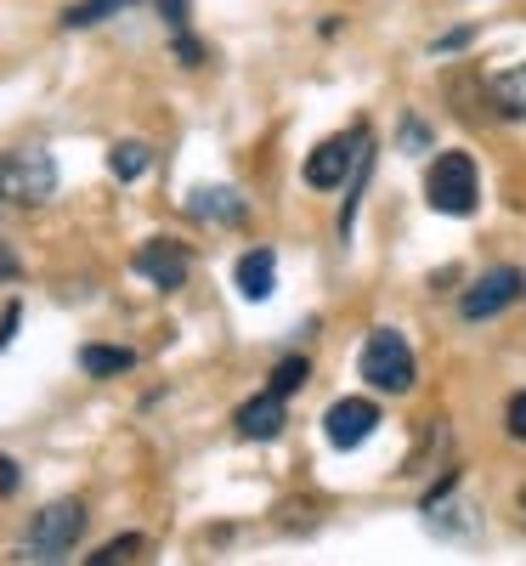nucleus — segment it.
I'll return each mask as SVG.
<instances>
[{
    "label": "nucleus",
    "mask_w": 526,
    "mask_h": 566,
    "mask_svg": "<svg viewBox=\"0 0 526 566\" xmlns=\"http://www.w3.org/2000/svg\"><path fill=\"white\" fill-rule=\"evenodd\" d=\"M357 374L374 386V391H386V397H408L413 380H419V363H413V346L402 328H374V335L362 340V357H357Z\"/></svg>",
    "instance_id": "obj_1"
},
{
    "label": "nucleus",
    "mask_w": 526,
    "mask_h": 566,
    "mask_svg": "<svg viewBox=\"0 0 526 566\" xmlns=\"http://www.w3.org/2000/svg\"><path fill=\"white\" fill-rule=\"evenodd\" d=\"M475 199H482V176H475V159L464 148H448L436 154V165H430L424 176V205L436 216H470Z\"/></svg>",
    "instance_id": "obj_2"
},
{
    "label": "nucleus",
    "mask_w": 526,
    "mask_h": 566,
    "mask_svg": "<svg viewBox=\"0 0 526 566\" xmlns=\"http://www.w3.org/2000/svg\"><path fill=\"white\" fill-rule=\"evenodd\" d=\"M0 193H7V205H29L40 210L45 199L57 193V159L45 148H18L0 159Z\"/></svg>",
    "instance_id": "obj_3"
},
{
    "label": "nucleus",
    "mask_w": 526,
    "mask_h": 566,
    "mask_svg": "<svg viewBox=\"0 0 526 566\" xmlns=\"http://www.w3.org/2000/svg\"><path fill=\"white\" fill-rule=\"evenodd\" d=\"M85 538V504L80 499H57L34 515V527L23 538V560H63L74 544Z\"/></svg>",
    "instance_id": "obj_4"
},
{
    "label": "nucleus",
    "mask_w": 526,
    "mask_h": 566,
    "mask_svg": "<svg viewBox=\"0 0 526 566\" xmlns=\"http://www.w3.org/2000/svg\"><path fill=\"white\" fill-rule=\"evenodd\" d=\"M520 283H526V272H515V266H493V272H482V277H475L470 290L459 295V317H464V323L498 317L504 306L520 301Z\"/></svg>",
    "instance_id": "obj_5"
},
{
    "label": "nucleus",
    "mask_w": 526,
    "mask_h": 566,
    "mask_svg": "<svg viewBox=\"0 0 526 566\" xmlns=\"http://www.w3.org/2000/svg\"><path fill=\"white\" fill-rule=\"evenodd\" d=\"M362 142H368V125H357L351 136L317 142L312 159H306V187H317V193H328V187H346V176H351V165H357V154H362Z\"/></svg>",
    "instance_id": "obj_6"
},
{
    "label": "nucleus",
    "mask_w": 526,
    "mask_h": 566,
    "mask_svg": "<svg viewBox=\"0 0 526 566\" xmlns=\"http://www.w3.org/2000/svg\"><path fill=\"white\" fill-rule=\"evenodd\" d=\"M374 431H379V408H374L368 397H346V402H334V408L323 413L328 448H362Z\"/></svg>",
    "instance_id": "obj_7"
},
{
    "label": "nucleus",
    "mask_w": 526,
    "mask_h": 566,
    "mask_svg": "<svg viewBox=\"0 0 526 566\" xmlns=\"http://www.w3.org/2000/svg\"><path fill=\"white\" fill-rule=\"evenodd\" d=\"M130 266H136V277H148L154 290H165V295L187 283V250L176 239H148L130 255Z\"/></svg>",
    "instance_id": "obj_8"
},
{
    "label": "nucleus",
    "mask_w": 526,
    "mask_h": 566,
    "mask_svg": "<svg viewBox=\"0 0 526 566\" xmlns=\"http://www.w3.org/2000/svg\"><path fill=\"white\" fill-rule=\"evenodd\" d=\"M283 419H290V397H277V391H261V397H250L244 408L232 413L238 437H250V442H272V437H283Z\"/></svg>",
    "instance_id": "obj_9"
},
{
    "label": "nucleus",
    "mask_w": 526,
    "mask_h": 566,
    "mask_svg": "<svg viewBox=\"0 0 526 566\" xmlns=\"http://www.w3.org/2000/svg\"><path fill=\"white\" fill-rule=\"evenodd\" d=\"M232 283H238V295L244 301H272L277 290V255L272 250H244L232 266Z\"/></svg>",
    "instance_id": "obj_10"
},
{
    "label": "nucleus",
    "mask_w": 526,
    "mask_h": 566,
    "mask_svg": "<svg viewBox=\"0 0 526 566\" xmlns=\"http://www.w3.org/2000/svg\"><path fill=\"white\" fill-rule=\"evenodd\" d=\"M187 216H199V221H221V227H238L250 216L244 193H232V187H199L193 199H187Z\"/></svg>",
    "instance_id": "obj_11"
},
{
    "label": "nucleus",
    "mask_w": 526,
    "mask_h": 566,
    "mask_svg": "<svg viewBox=\"0 0 526 566\" xmlns=\"http://www.w3.org/2000/svg\"><path fill=\"white\" fill-rule=\"evenodd\" d=\"M487 97L504 119H526V63L520 69H504L493 85H487Z\"/></svg>",
    "instance_id": "obj_12"
},
{
    "label": "nucleus",
    "mask_w": 526,
    "mask_h": 566,
    "mask_svg": "<svg viewBox=\"0 0 526 566\" xmlns=\"http://www.w3.org/2000/svg\"><path fill=\"white\" fill-rule=\"evenodd\" d=\"M80 368L97 374V380H108V374L136 368V352H130V346H85V352H80Z\"/></svg>",
    "instance_id": "obj_13"
},
{
    "label": "nucleus",
    "mask_w": 526,
    "mask_h": 566,
    "mask_svg": "<svg viewBox=\"0 0 526 566\" xmlns=\"http://www.w3.org/2000/svg\"><path fill=\"white\" fill-rule=\"evenodd\" d=\"M148 165H154V154L141 148V142H119V148L108 154V170H114L119 181H136V176L148 170Z\"/></svg>",
    "instance_id": "obj_14"
},
{
    "label": "nucleus",
    "mask_w": 526,
    "mask_h": 566,
    "mask_svg": "<svg viewBox=\"0 0 526 566\" xmlns=\"http://www.w3.org/2000/svg\"><path fill=\"white\" fill-rule=\"evenodd\" d=\"M306 380H312V363H306V357H283V363L272 368V386H266V391H277V397H295Z\"/></svg>",
    "instance_id": "obj_15"
},
{
    "label": "nucleus",
    "mask_w": 526,
    "mask_h": 566,
    "mask_svg": "<svg viewBox=\"0 0 526 566\" xmlns=\"http://www.w3.org/2000/svg\"><path fill=\"white\" fill-rule=\"evenodd\" d=\"M125 7H136V0H80L63 23H69V29H91V23H103V18H114V12H125Z\"/></svg>",
    "instance_id": "obj_16"
},
{
    "label": "nucleus",
    "mask_w": 526,
    "mask_h": 566,
    "mask_svg": "<svg viewBox=\"0 0 526 566\" xmlns=\"http://www.w3.org/2000/svg\"><path fill=\"white\" fill-rule=\"evenodd\" d=\"M136 549H141V538L130 533V538H114V544H103V549H97V555H91V560H97V566H114V560H130Z\"/></svg>",
    "instance_id": "obj_17"
},
{
    "label": "nucleus",
    "mask_w": 526,
    "mask_h": 566,
    "mask_svg": "<svg viewBox=\"0 0 526 566\" xmlns=\"http://www.w3.org/2000/svg\"><path fill=\"white\" fill-rule=\"evenodd\" d=\"M504 431H509L515 442H526V391L509 397V408H504Z\"/></svg>",
    "instance_id": "obj_18"
},
{
    "label": "nucleus",
    "mask_w": 526,
    "mask_h": 566,
    "mask_svg": "<svg viewBox=\"0 0 526 566\" xmlns=\"http://www.w3.org/2000/svg\"><path fill=\"white\" fill-rule=\"evenodd\" d=\"M176 57H181L187 69H193V63H204V45H199L193 34H181V29H176Z\"/></svg>",
    "instance_id": "obj_19"
},
{
    "label": "nucleus",
    "mask_w": 526,
    "mask_h": 566,
    "mask_svg": "<svg viewBox=\"0 0 526 566\" xmlns=\"http://www.w3.org/2000/svg\"><path fill=\"white\" fill-rule=\"evenodd\" d=\"M154 7H159V18L170 29H187V0H154Z\"/></svg>",
    "instance_id": "obj_20"
},
{
    "label": "nucleus",
    "mask_w": 526,
    "mask_h": 566,
    "mask_svg": "<svg viewBox=\"0 0 526 566\" xmlns=\"http://www.w3.org/2000/svg\"><path fill=\"white\" fill-rule=\"evenodd\" d=\"M470 40H475V29H453V34H442V40H436V57H448V52H464Z\"/></svg>",
    "instance_id": "obj_21"
},
{
    "label": "nucleus",
    "mask_w": 526,
    "mask_h": 566,
    "mask_svg": "<svg viewBox=\"0 0 526 566\" xmlns=\"http://www.w3.org/2000/svg\"><path fill=\"white\" fill-rule=\"evenodd\" d=\"M18 482H23L18 459H7V453H0V493H18Z\"/></svg>",
    "instance_id": "obj_22"
},
{
    "label": "nucleus",
    "mask_w": 526,
    "mask_h": 566,
    "mask_svg": "<svg viewBox=\"0 0 526 566\" xmlns=\"http://www.w3.org/2000/svg\"><path fill=\"white\" fill-rule=\"evenodd\" d=\"M18 323H23V306L12 301V306H7V317H0V352H7V340L18 335Z\"/></svg>",
    "instance_id": "obj_23"
},
{
    "label": "nucleus",
    "mask_w": 526,
    "mask_h": 566,
    "mask_svg": "<svg viewBox=\"0 0 526 566\" xmlns=\"http://www.w3.org/2000/svg\"><path fill=\"white\" fill-rule=\"evenodd\" d=\"M402 142H408V154H424V125L408 119V125H402Z\"/></svg>",
    "instance_id": "obj_24"
},
{
    "label": "nucleus",
    "mask_w": 526,
    "mask_h": 566,
    "mask_svg": "<svg viewBox=\"0 0 526 566\" xmlns=\"http://www.w3.org/2000/svg\"><path fill=\"white\" fill-rule=\"evenodd\" d=\"M0 283H18V255L0 244Z\"/></svg>",
    "instance_id": "obj_25"
},
{
    "label": "nucleus",
    "mask_w": 526,
    "mask_h": 566,
    "mask_svg": "<svg viewBox=\"0 0 526 566\" xmlns=\"http://www.w3.org/2000/svg\"><path fill=\"white\" fill-rule=\"evenodd\" d=\"M0 210H7V193H0Z\"/></svg>",
    "instance_id": "obj_26"
},
{
    "label": "nucleus",
    "mask_w": 526,
    "mask_h": 566,
    "mask_svg": "<svg viewBox=\"0 0 526 566\" xmlns=\"http://www.w3.org/2000/svg\"><path fill=\"white\" fill-rule=\"evenodd\" d=\"M520 504H526V493H520Z\"/></svg>",
    "instance_id": "obj_27"
},
{
    "label": "nucleus",
    "mask_w": 526,
    "mask_h": 566,
    "mask_svg": "<svg viewBox=\"0 0 526 566\" xmlns=\"http://www.w3.org/2000/svg\"><path fill=\"white\" fill-rule=\"evenodd\" d=\"M520 290H526V283H520Z\"/></svg>",
    "instance_id": "obj_28"
}]
</instances>
